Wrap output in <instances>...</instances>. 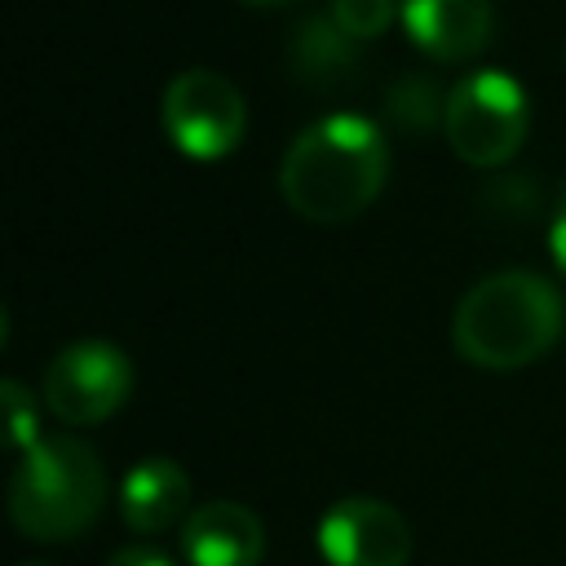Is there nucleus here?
I'll list each match as a JSON object with an SVG mask.
<instances>
[{"mask_svg": "<svg viewBox=\"0 0 566 566\" xmlns=\"http://www.w3.org/2000/svg\"><path fill=\"white\" fill-rule=\"evenodd\" d=\"M385 177L389 142L380 124L354 111H336L292 137L279 164V195L296 217L340 226L371 208V199L385 190Z\"/></svg>", "mask_w": 566, "mask_h": 566, "instance_id": "obj_1", "label": "nucleus"}, {"mask_svg": "<svg viewBox=\"0 0 566 566\" xmlns=\"http://www.w3.org/2000/svg\"><path fill=\"white\" fill-rule=\"evenodd\" d=\"M562 327L566 305L557 283L535 270H500L460 296L451 314V345L482 371H517L539 363L557 345Z\"/></svg>", "mask_w": 566, "mask_h": 566, "instance_id": "obj_2", "label": "nucleus"}, {"mask_svg": "<svg viewBox=\"0 0 566 566\" xmlns=\"http://www.w3.org/2000/svg\"><path fill=\"white\" fill-rule=\"evenodd\" d=\"M106 504V469L97 451L71 433L40 438L9 478V517L22 535L62 544L84 535Z\"/></svg>", "mask_w": 566, "mask_h": 566, "instance_id": "obj_3", "label": "nucleus"}, {"mask_svg": "<svg viewBox=\"0 0 566 566\" xmlns=\"http://www.w3.org/2000/svg\"><path fill=\"white\" fill-rule=\"evenodd\" d=\"M442 133L451 150L469 168H500L509 164L526 133H531V102L526 88L509 71H469L451 93H447V115Z\"/></svg>", "mask_w": 566, "mask_h": 566, "instance_id": "obj_4", "label": "nucleus"}, {"mask_svg": "<svg viewBox=\"0 0 566 566\" xmlns=\"http://www.w3.org/2000/svg\"><path fill=\"white\" fill-rule=\"evenodd\" d=\"M159 119H164L168 142L186 159L212 164V159H226L230 150H239V142L248 133V102L234 88V80H226L221 71L190 66L168 80Z\"/></svg>", "mask_w": 566, "mask_h": 566, "instance_id": "obj_5", "label": "nucleus"}, {"mask_svg": "<svg viewBox=\"0 0 566 566\" xmlns=\"http://www.w3.org/2000/svg\"><path fill=\"white\" fill-rule=\"evenodd\" d=\"M133 394V363L111 340H75L44 371V402L62 424H102Z\"/></svg>", "mask_w": 566, "mask_h": 566, "instance_id": "obj_6", "label": "nucleus"}, {"mask_svg": "<svg viewBox=\"0 0 566 566\" xmlns=\"http://www.w3.org/2000/svg\"><path fill=\"white\" fill-rule=\"evenodd\" d=\"M318 553L327 566H407L411 526L376 495H345L318 517Z\"/></svg>", "mask_w": 566, "mask_h": 566, "instance_id": "obj_7", "label": "nucleus"}, {"mask_svg": "<svg viewBox=\"0 0 566 566\" xmlns=\"http://www.w3.org/2000/svg\"><path fill=\"white\" fill-rule=\"evenodd\" d=\"M186 566H261L265 526L239 500H203L181 522Z\"/></svg>", "mask_w": 566, "mask_h": 566, "instance_id": "obj_8", "label": "nucleus"}, {"mask_svg": "<svg viewBox=\"0 0 566 566\" xmlns=\"http://www.w3.org/2000/svg\"><path fill=\"white\" fill-rule=\"evenodd\" d=\"M402 27L416 49L438 62H464L486 49L495 31L491 0H402Z\"/></svg>", "mask_w": 566, "mask_h": 566, "instance_id": "obj_9", "label": "nucleus"}, {"mask_svg": "<svg viewBox=\"0 0 566 566\" xmlns=\"http://www.w3.org/2000/svg\"><path fill=\"white\" fill-rule=\"evenodd\" d=\"M190 473L168 455H146L124 473L119 486V517L137 535H159L190 513Z\"/></svg>", "mask_w": 566, "mask_h": 566, "instance_id": "obj_10", "label": "nucleus"}, {"mask_svg": "<svg viewBox=\"0 0 566 566\" xmlns=\"http://www.w3.org/2000/svg\"><path fill=\"white\" fill-rule=\"evenodd\" d=\"M296 71L310 84H332L349 71V35L336 22H310L296 40Z\"/></svg>", "mask_w": 566, "mask_h": 566, "instance_id": "obj_11", "label": "nucleus"}, {"mask_svg": "<svg viewBox=\"0 0 566 566\" xmlns=\"http://www.w3.org/2000/svg\"><path fill=\"white\" fill-rule=\"evenodd\" d=\"M385 106H389V119L398 128H407V133H424V128L442 124V115H447V97H438V88L429 80H420V75L398 80L389 88Z\"/></svg>", "mask_w": 566, "mask_h": 566, "instance_id": "obj_12", "label": "nucleus"}, {"mask_svg": "<svg viewBox=\"0 0 566 566\" xmlns=\"http://www.w3.org/2000/svg\"><path fill=\"white\" fill-rule=\"evenodd\" d=\"M398 0H332V22L349 35V40H376L380 31H389Z\"/></svg>", "mask_w": 566, "mask_h": 566, "instance_id": "obj_13", "label": "nucleus"}, {"mask_svg": "<svg viewBox=\"0 0 566 566\" xmlns=\"http://www.w3.org/2000/svg\"><path fill=\"white\" fill-rule=\"evenodd\" d=\"M0 394H4V411H9V442H13V451L22 455V451H31V447L40 442L35 402H31V394H27L18 380H4Z\"/></svg>", "mask_w": 566, "mask_h": 566, "instance_id": "obj_14", "label": "nucleus"}, {"mask_svg": "<svg viewBox=\"0 0 566 566\" xmlns=\"http://www.w3.org/2000/svg\"><path fill=\"white\" fill-rule=\"evenodd\" d=\"M548 252H553V265L557 274L566 279V190L557 199V212H553V226H548Z\"/></svg>", "mask_w": 566, "mask_h": 566, "instance_id": "obj_15", "label": "nucleus"}, {"mask_svg": "<svg viewBox=\"0 0 566 566\" xmlns=\"http://www.w3.org/2000/svg\"><path fill=\"white\" fill-rule=\"evenodd\" d=\"M106 566H177L168 553H159V548H146V544H133V548H119Z\"/></svg>", "mask_w": 566, "mask_h": 566, "instance_id": "obj_16", "label": "nucleus"}, {"mask_svg": "<svg viewBox=\"0 0 566 566\" xmlns=\"http://www.w3.org/2000/svg\"><path fill=\"white\" fill-rule=\"evenodd\" d=\"M248 4H287V0H248Z\"/></svg>", "mask_w": 566, "mask_h": 566, "instance_id": "obj_17", "label": "nucleus"}, {"mask_svg": "<svg viewBox=\"0 0 566 566\" xmlns=\"http://www.w3.org/2000/svg\"><path fill=\"white\" fill-rule=\"evenodd\" d=\"M27 566H49V562H27Z\"/></svg>", "mask_w": 566, "mask_h": 566, "instance_id": "obj_18", "label": "nucleus"}, {"mask_svg": "<svg viewBox=\"0 0 566 566\" xmlns=\"http://www.w3.org/2000/svg\"><path fill=\"white\" fill-rule=\"evenodd\" d=\"M562 53H566V49H562Z\"/></svg>", "mask_w": 566, "mask_h": 566, "instance_id": "obj_19", "label": "nucleus"}]
</instances>
